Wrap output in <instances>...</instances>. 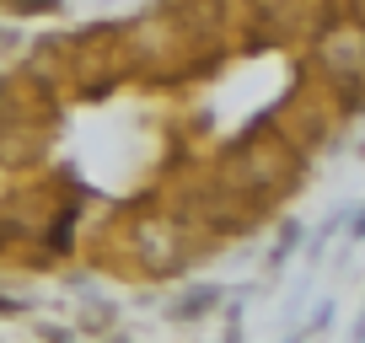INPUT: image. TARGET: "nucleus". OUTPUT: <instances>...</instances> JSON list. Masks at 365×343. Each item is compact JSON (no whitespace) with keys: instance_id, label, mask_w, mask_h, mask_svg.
I'll return each instance as SVG.
<instances>
[{"instance_id":"39448f33","label":"nucleus","mask_w":365,"mask_h":343,"mask_svg":"<svg viewBox=\"0 0 365 343\" xmlns=\"http://www.w3.org/2000/svg\"><path fill=\"white\" fill-rule=\"evenodd\" d=\"M16 311H27V300H11V295H0V317H16Z\"/></svg>"},{"instance_id":"423d86ee","label":"nucleus","mask_w":365,"mask_h":343,"mask_svg":"<svg viewBox=\"0 0 365 343\" xmlns=\"http://www.w3.org/2000/svg\"><path fill=\"white\" fill-rule=\"evenodd\" d=\"M290 343H301V332H296V338H290Z\"/></svg>"},{"instance_id":"f257e3e1","label":"nucleus","mask_w":365,"mask_h":343,"mask_svg":"<svg viewBox=\"0 0 365 343\" xmlns=\"http://www.w3.org/2000/svg\"><path fill=\"white\" fill-rule=\"evenodd\" d=\"M220 300H226V290H220V285H194V290H182V295L167 306V317L172 322H199V317H210Z\"/></svg>"},{"instance_id":"7ed1b4c3","label":"nucleus","mask_w":365,"mask_h":343,"mask_svg":"<svg viewBox=\"0 0 365 343\" xmlns=\"http://www.w3.org/2000/svg\"><path fill=\"white\" fill-rule=\"evenodd\" d=\"M6 11H16V16H54L65 0H0Z\"/></svg>"},{"instance_id":"20e7f679","label":"nucleus","mask_w":365,"mask_h":343,"mask_svg":"<svg viewBox=\"0 0 365 343\" xmlns=\"http://www.w3.org/2000/svg\"><path fill=\"white\" fill-rule=\"evenodd\" d=\"M333 327V300H322L317 311H312V332H328Z\"/></svg>"},{"instance_id":"0eeeda50","label":"nucleus","mask_w":365,"mask_h":343,"mask_svg":"<svg viewBox=\"0 0 365 343\" xmlns=\"http://www.w3.org/2000/svg\"><path fill=\"white\" fill-rule=\"evenodd\" d=\"M108 343H124V338H108Z\"/></svg>"},{"instance_id":"f03ea898","label":"nucleus","mask_w":365,"mask_h":343,"mask_svg":"<svg viewBox=\"0 0 365 343\" xmlns=\"http://www.w3.org/2000/svg\"><path fill=\"white\" fill-rule=\"evenodd\" d=\"M301 236H307V226H301V220H285V226H279V236H274L269 268H285V263H290V252L301 247Z\"/></svg>"}]
</instances>
